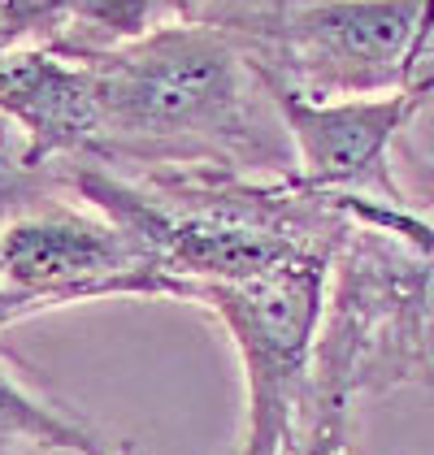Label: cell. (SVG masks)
Segmentation results:
<instances>
[{"label": "cell", "instance_id": "obj_1", "mask_svg": "<svg viewBox=\"0 0 434 455\" xmlns=\"http://www.w3.org/2000/svg\"><path fill=\"white\" fill-rule=\"evenodd\" d=\"M96 78L100 131L83 161L122 174L213 170L295 178V148L253 52L221 27H170L152 36L66 48Z\"/></svg>", "mask_w": 434, "mask_h": 455}, {"label": "cell", "instance_id": "obj_2", "mask_svg": "<svg viewBox=\"0 0 434 455\" xmlns=\"http://www.w3.org/2000/svg\"><path fill=\"white\" fill-rule=\"evenodd\" d=\"M87 209L105 212L182 286L248 282L291 260H334L357 217L348 200L309 191L300 178H239L213 170L122 174L100 161L57 170Z\"/></svg>", "mask_w": 434, "mask_h": 455}, {"label": "cell", "instance_id": "obj_3", "mask_svg": "<svg viewBox=\"0 0 434 455\" xmlns=\"http://www.w3.org/2000/svg\"><path fill=\"white\" fill-rule=\"evenodd\" d=\"M230 36L313 100L434 92V0H269Z\"/></svg>", "mask_w": 434, "mask_h": 455}, {"label": "cell", "instance_id": "obj_4", "mask_svg": "<svg viewBox=\"0 0 434 455\" xmlns=\"http://www.w3.org/2000/svg\"><path fill=\"white\" fill-rule=\"evenodd\" d=\"M334 260H291L248 282L196 286L191 304L226 325L244 364V434L235 455H283L313 386Z\"/></svg>", "mask_w": 434, "mask_h": 455}, {"label": "cell", "instance_id": "obj_5", "mask_svg": "<svg viewBox=\"0 0 434 455\" xmlns=\"http://www.w3.org/2000/svg\"><path fill=\"white\" fill-rule=\"evenodd\" d=\"M0 286L27 316L92 299H187L131 230L66 204L22 209L0 226Z\"/></svg>", "mask_w": 434, "mask_h": 455}, {"label": "cell", "instance_id": "obj_6", "mask_svg": "<svg viewBox=\"0 0 434 455\" xmlns=\"http://www.w3.org/2000/svg\"><path fill=\"white\" fill-rule=\"evenodd\" d=\"M265 74V70H261ZM265 87L287 122L295 148V178L309 191L334 200H365L387 209H413L399 191L391 152L399 131L434 100V92H391V96H352V100H313L265 74Z\"/></svg>", "mask_w": 434, "mask_h": 455}, {"label": "cell", "instance_id": "obj_7", "mask_svg": "<svg viewBox=\"0 0 434 455\" xmlns=\"http://www.w3.org/2000/svg\"><path fill=\"white\" fill-rule=\"evenodd\" d=\"M0 122L27 140L36 170L52 178L92 156L100 113L87 61L66 48H0Z\"/></svg>", "mask_w": 434, "mask_h": 455}, {"label": "cell", "instance_id": "obj_8", "mask_svg": "<svg viewBox=\"0 0 434 455\" xmlns=\"http://www.w3.org/2000/svg\"><path fill=\"white\" fill-rule=\"evenodd\" d=\"M269 0H74V31L57 48H108L170 27L239 31Z\"/></svg>", "mask_w": 434, "mask_h": 455}, {"label": "cell", "instance_id": "obj_9", "mask_svg": "<svg viewBox=\"0 0 434 455\" xmlns=\"http://www.w3.org/2000/svg\"><path fill=\"white\" fill-rule=\"evenodd\" d=\"M9 447H39V451H70V455H113L70 412L48 403L0 360V451Z\"/></svg>", "mask_w": 434, "mask_h": 455}, {"label": "cell", "instance_id": "obj_10", "mask_svg": "<svg viewBox=\"0 0 434 455\" xmlns=\"http://www.w3.org/2000/svg\"><path fill=\"white\" fill-rule=\"evenodd\" d=\"M348 417H352V399L313 378L309 399L300 408V420L291 429V443L283 447V455H352Z\"/></svg>", "mask_w": 434, "mask_h": 455}, {"label": "cell", "instance_id": "obj_11", "mask_svg": "<svg viewBox=\"0 0 434 455\" xmlns=\"http://www.w3.org/2000/svg\"><path fill=\"white\" fill-rule=\"evenodd\" d=\"M74 31V0H0V48H57Z\"/></svg>", "mask_w": 434, "mask_h": 455}, {"label": "cell", "instance_id": "obj_12", "mask_svg": "<svg viewBox=\"0 0 434 455\" xmlns=\"http://www.w3.org/2000/svg\"><path fill=\"white\" fill-rule=\"evenodd\" d=\"M44 178L52 174L36 170V161L27 152V140L9 122H0V204L22 212V204H31V196L39 191Z\"/></svg>", "mask_w": 434, "mask_h": 455}]
</instances>
